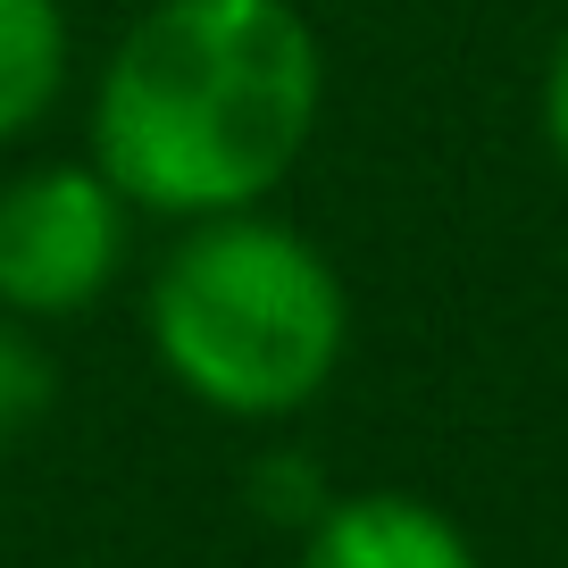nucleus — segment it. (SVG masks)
Here are the masks:
<instances>
[{"label": "nucleus", "mask_w": 568, "mask_h": 568, "mask_svg": "<svg viewBox=\"0 0 568 568\" xmlns=\"http://www.w3.org/2000/svg\"><path fill=\"white\" fill-rule=\"evenodd\" d=\"M59 68H68L59 0H0V142L51 109Z\"/></svg>", "instance_id": "obj_5"}, {"label": "nucleus", "mask_w": 568, "mask_h": 568, "mask_svg": "<svg viewBox=\"0 0 568 568\" xmlns=\"http://www.w3.org/2000/svg\"><path fill=\"white\" fill-rule=\"evenodd\" d=\"M302 535H310L302 568H477L468 535L452 527L435 501H409V494L326 501Z\"/></svg>", "instance_id": "obj_4"}, {"label": "nucleus", "mask_w": 568, "mask_h": 568, "mask_svg": "<svg viewBox=\"0 0 568 568\" xmlns=\"http://www.w3.org/2000/svg\"><path fill=\"white\" fill-rule=\"evenodd\" d=\"M318 125V42L293 0H160L118 42L92 151L118 201L217 217L260 201Z\"/></svg>", "instance_id": "obj_1"}, {"label": "nucleus", "mask_w": 568, "mask_h": 568, "mask_svg": "<svg viewBox=\"0 0 568 568\" xmlns=\"http://www.w3.org/2000/svg\"><path fill=\"white\" fill-rule=\"evenodd\" d=\"M125 251V210L92 168H34L0 193V302L26 318H75Z\"/></svg>", "instance_id": "obj_3"}, {"label": "nucleus", "mask_w": 568, "mask_h": 568, "mask_svg": "<svg viewBox=\"0 0 568 568\" xmlns=\"http://www.w3.org/2000/svg\"><path fill=\"white\" fill-rule=\"evenodd\" d=\"M42 409H51V359L0 326V444H18Z\"/></svg>", "instance_id": "obj_6"}, {"label": "nucleus", "mask_w": 568, "mask_h": 568, "mask_svg": "<svg viewBox=\"0 0 568 568\" xmlns=\"http://www.w3.org/2000/svg\"><path fill=\"white\" fill-rule=\"evenodd\" d=\"M544 134L568 160V42H560V59H551V75H544Z\"/></svg>", "instance_id": "obj_8"}, {"label": "nucleus", "mask_w": 568, "mask_h": 568, "mask_svg": "<svg viewBox=\"0 0 568 568\" xmlns=\"http://www.w3.org/2000/svg\"><path fill=\"white\" fill-rule=\"evenodd\" d=\"M251 501H260L276 527H310V518L326 510L318 460H302V452H276V460H260V468H251Z\"/></svg>", "instance_id": "obj_7"}, {"label": "nucleus", "mask_w": 568, "mask_h": 568, "mask_svg": "<svg viewBox=\"0 0 568 568\" xmlns=\"http://www.w3.org/2000/svg\"><path fill=\"white\" fill-rule=\"evenodd\" d=\"M151 343L193 402L284 418L343 359V284L293 226L217 210L151 284Z\"/></svg>", "instance_id": "obj_2"}]
</instances>
